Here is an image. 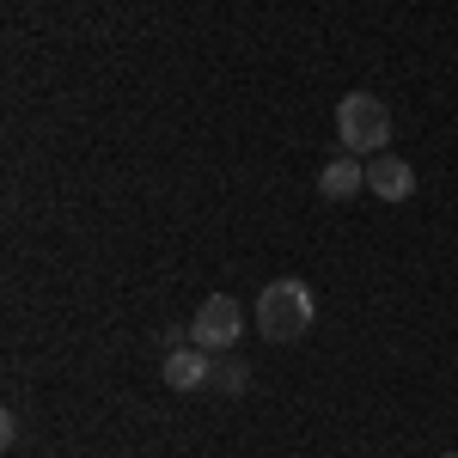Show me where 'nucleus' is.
<instances>
[{
	"label": "nucleus",
	"mask_w": 458,
	"mask_h": 458,
	"mask_svg": "<svg viewBox=\"0 0 458 458\" xmlns=\"http://www.w3.org/2000/svg\"><path fill=\"white\" fill-rule=\"evenodd\" d=\"M440 458H458V453H440Z\"/></svg>",
	"instance_id": "6e6552de"
},
{
	"label": "nucleus",
	"mask_w": 458,
	"mask_h": 458,
	"mask_svg": "<svg viewBox=\"0 0 458 458\" xmlns=\"http://www.w3.org/2000/svg\"><path fill=\"white\" fill-rule=\"evenodd\" d=\"M208 386L214 391H226V397H239V391L250 386V367L233 354V360H214V373H208Z\"/></svg>",
	"instance_id": "0eeeda50"
},
{
	"label": "nucleus",
	"mask_w": 458,
	"mask_h": 458,
	"mask_svg": "<svg viewBox=\"0 0 458 458\" xmlns=\"http://www.w3.org/2000/svg\"><path fill=\"white\" fill-rule=\"evenodd\" d=\"M239 330H245V318H239V300L233 293H208L196 306V318H190V343L208 349V354H233Z\"/></svg>",
	"instance_id": "7ed1b4c3"
},
{
	"label": "nucleus",
	"mask_w": 458,
	"mask_h": 458,
	"mask_svg": "<svg viewBox=\"0 0 458 458\" xmlns=\"http://www.w3.org/2000/svg\"><path fill=\"white\" fill-rule=\"evenodd\" d=\"M214 373V354L196 349V343H183V349H165V386L172 391H202Z\"/></svg>",
	"instance_id": "39448f33"
},
{
	"label": "nucleus",
	"mask_w": 458,
	"mask_h": 458,
	"mask_svg": "<svg viewBox=\"0 0 458 458\" xmlns=\"http://www.w3.org/2000/svg\"><path fill=\"white\" fill-rule=\"evenodd\" d=\"M367 190H373L379 202H410V196H416V165L397 159V153H373V159H367Z\"/></svg>",
	"instance_id": "20e7f679"
},
{
	"label": "nucleus",
	"mask_w": 458,
	"mask_h": 458,
	"mask_svg": "<svg viewBox=\"0 0 458 458\" xmlns=\"http://www.w3.org/2000/svg\"><path fill=\"white\" fill-rule=\"evenodd\" d=\"M318 190H324L330 202H349L354 190H367V165H360L354 153H343V159H330V165L318 172Z\"/></svg>",
	"instance_id": "423d86ee"
},
{
	"label": "nucleus",
	"mask_w": 458,
	"mask_h": 458,
	"mask_svg": "<svg viewBox=\"0 0 458 458\" xmlns=\"http://www.w3.org/2000/svg\"><path fill=\"white\" fill-rule=\"evenodd\" d=\"M336 135H343V153L373 159V153H386V141H391V110L379 105L373 92H349V98L336 105Z\"/></svg>",
	"instance_id": "f03ea898"
},
{
	"label": "nucleus",
	"mask_w": 458,
	"mask_h": 458,
	"mask_svg": "<svg viewBox=\"0 0 458 458\" xmlns=\"http://www.w3.org/2000/svg\"><path fill=\"white\" fill-rule=\"evenodd\" d=\"M312 324H318V293L306 282L282 276V282H269L257 293V330H263L269 343H300Z\"/></svg>",
	"instance_id": "f257e3e1"
}]
</instances>
